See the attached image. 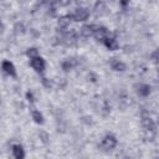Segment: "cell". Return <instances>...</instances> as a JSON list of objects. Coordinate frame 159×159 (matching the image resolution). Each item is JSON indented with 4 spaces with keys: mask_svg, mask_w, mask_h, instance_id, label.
Returning a JSON list of instances; mask_svg holds the SVG:
<instances>
[{
    "mask_svg": "<svg viewBox=\"0 0 159 159\" xmlns=\"http://www.w3.org/2000/svg\"><path fill=\"white\" fill-rule=\"evenodd\" d=\"M103 43H104V46L108 48V50H111V51H114V50H117L118 47H119V43H118V41H117V39L114 37V36H107L104 40H103Z\"/></svg>",
    "mask_w": 159,
    "mask_h": 159,
    "instance_id": "cell-6",
    "label": "cell"
},
{
    "mask_svg": "<svg viewBox=\"0 0 159 159\" xmlns=\"http://www.w3.org/2000/svg\"><path fill=\"white\" fill-rule=\"evenodd\" d=\"M117 143H118V142H117V138H116L113 134H107V135L103 137V139H102L99 147H101L103 150H112V149L116 148Z\"/></svg>",
    "mask_w": 159,
    "mask_h": 159,
    "instance_id": "cell-2",
    "label": "cell"
},
{
    "mask_svg": "<svg viewBox=\"0 0 159 159\" xmlns=\"http://www.w3.org/2000/svg\"><path fill=\"white\" fill-rule=\"evenodd\" d=\"M12 155L16 158V159H22L25 158V150L22 148L21 144H14L12 145Z\"/></svg>",
    "mask_w": 159,
    "mask_h": 159,
    "instance_id": "cell-10",
    "label": "cell"
},
{
    "mask_svg": "<svg viewBox=\"0 0 159 159\" xmlns=\"http://www.w3.org/2000/svg\"><path fill=\"white\" fill-rule=\"evenodd\" d=\"M152 58H153L154 62H157V51H154V53L152 55Z\"/></svg>",
    "mask_w": 159,
    "mask_h": 159,
    "instance_id": "cell-19",
    "label": "cell"
},
{
    "mask_svg": "<svg viewBox=\"0 0 159 159\" xmlns=\"http://www.w3.org/2000/svg\"><path fill=\"white\" fill-rule=\"evenodd\" d=\"M68 17H70V20H73L77 22L86 21L89 17V11L84 7H77V9H75V11L71 15H68Z\"/></svg>",
    "mask_w": 159,
    "mask_h": 159,
    "instance_id": "cell-1",
    "label": "cell"
},
{
    "mask_svg": "<svg viewBox=\"0 0 159 159\" xmlns=\"http://www.w3.org/2000/svg\"><path fill=\"white\" fill-rule=\"evenodd\" d=\"M109 35H111V34H109V31H108L104 26L96 25V27H94V31H93V35H92V36H94V39H96L97 41L103 42V40H104L107 36H109Z\"/></svg>",
    "mask_w": 159,
    "mask_h": 159,
    "instance_id": "cell-4",
    "label": "cell"
},
{
    "mask_svg": "<svg viewBox=\"0 0 159 159\" xmlns=\"http://www.w3.org/2000/svg\"><path fill=\"white\" fill-rule=\"evenodd\" d=\"M142 125H143V128H144L145 130H148V132H155V128H157L154 120H153L150 117H143V118H142Z\"/></svg>",
    "mask_w": 159,
    "mask_h": 159,
    "instance_id": "cell-8",
    "label": "cell"
},
{
    "mask_svg": "<svg viewBox=\"0 0 159 159\" xmlns=\"http://www.w3.org/2000/svg\"><path fill=\"white\" fill-rule=\"evenodd\" d=\"M73 66H75V61L72 60V58H66V60H63L62 61V63H61V67H62V70L63 71H70V70H72L73 68Z\"/></svg>",
    "mask_w": 159,
    "mask_h": 159,
    "instance_id": "cell-13",
    "label": "cell"
},
{
    "mask_svg": "<svg viewBox=\"0 0 159 159\" xmlns=\"http://www.w3.org/2000/svg\"><path fill=\"white\" fill-rule=\"evenodd\" d=\"M70 2H71V0H58V4L61 6H67V5H70Z\"/></svg>",
    "mask_w": 159,
    "mask_h": 159,
    "instance_id": "cell-15",
    "label": "cell"
},
{
    "mask_svg": "<svg viewBox=\"0 0 159 159\" xmlns=\"http://www.w3.org/2000/svg\"><path fill=\"white\" fill-rule=\"evenodd\" d=\"M94 27L96 25H84L82 29H81V34L86 37H89L93 35V31H94Z\"/></svg>",
    "mask_w": 159,
    "mask_h": 159,
    "instance_id": "cell-11",
    "label": "cell"
},
{
    "mask_svg": "<svg viewBox=\"0 0 159 159\" xmlns=\"http://www.w3.org/2000/svg\"><path fill=\"white\" fill-rule=\"evenodd\" d=\"M42 83H43L46 87H50V86H51V82H48L47 78H42Z\"/></svg>",
    "mask_w": 159,
    "mask_h": 159,
    "instance_id": "cell-17",
    "label": "cell"
},
{
    "mask_svg": "<svg viewBox=\"0 0 159 159\" xmlns=\"http://www.w3.org/2000/svg\"><path fill=\"white\" fill-rule=\"evenodd\" d=\"M129 1H130V0H120V5L125 7V6H127V5L129 4Z\"/></svg>",
    "mask_w": 159,
    "mask_h": 159,
    "instance_id": "cell-18",
    "label": "cell"
},
{
    "mask_svg": "<svg viewBox=\"0 0 159 159\" xmlns=\"http://www.w3.org/2000/svg\"><path fill=\"white\" fill-rule=\"evenodd\" d=\"M1 68H2V71H4L6 75H9V76H11V77H16V68H15V66H14L12 62H10V61H7V60L2 61Z\"/></svg>",
    "mask_w": 159,
    "mask_h": 159,
    "instance_id": "cell-5",
    "label": "cell"
},
{
    "mask_svg": "<svg viewBox=\"0 0 159 159\" xmlns=\"http://www.w3.org/2000/svg\"><path fill=\"white\" fill-rule=\"evenodd\" d=\"M26 97H27V99H29L30 102H34V101H35V98H34V94H32V92H30V91L26 93Z\"/></svg>",
    "mask_w": 159,
    "mask_h": 159,
    "instance_id": "cell-16",
    "label": "cell"
},
{
    "mask_svg": "<svg viewBox=\"0 0 159 159\" xmlns=\"http://www.w3.org/2000/svg\"><path fill=\"white\" fill-rule=\"evenodd\" d=\"M26 55H27L30 58H32V57H36V56H39V50H37L36 47H30V48H27V51H26Z\"/></svg>",
    "mask_w": 159,
    "mask_h": 159,
    "instance_id": "cell-14",
    "label": "cell"
},
{
    "mask_svg": "<svg viewBox=\"0 0 159 159\" xmlns=\"http://www.w3.org/2000/svg\"><path fill=\"white\" fill-rule=\"evenodd\" d=\"M111 67L116 72H123V71H125V63L122 62V61H119V60H116V58H112Z\"/></svg>",
    "mask_w": 159,
    "mask_h": 159,
    "instance_id": "cell-9",
    "label": "cell"
},
{
    "mask_svg": "<svg viewBox=\"0 0 159 159\" xmlns=\"http://www.w3.org/2000/svg\"><path fill=\"white\" fill-rule=\"evenodd\" d=\"M31 116H32V119L37 123V124H43V116L41 114L40 111H36V109H32L31 111Z\"/></svg>",
    "mask_w": 159,
    "mask_h": 159,
    "instance_id": "cell-12",
    "label": "cell"
},
{
    "mask_svg": "<svg viewBox=\"0 0 159 159\" xmlns=\"http://www.w3.org/2000/svg\"><path fill=\"white\" fill-rule=\"evenodd\" d=\"M135 88H137V93L140 97H148L150 94V92H152L150 86L147 84V83H139V84H137Z\"/></svg>",
    "mask_w": 159,
    "mask_h": 159,
    "instance_id": "cell-7",
    "label": "cell"
},
{
    "mask_svg": "<svg viewBox=\"0 0 159 159\" xmlns=\"http://www.w3.org/2000/svg\"><path fill=\"white\" fill-rule=\"evenodd\" d=\"M30 65H31V67H32L37 73H42V72L45 71V68H46V62H45V60H43L40 55L36 56V57L30 58Z\"/></svg>",
    "mask_w": 159,
    "mask_h": 159,
    "instance_id": "cell-3",
    "label": "cell"
}]
</instances>
